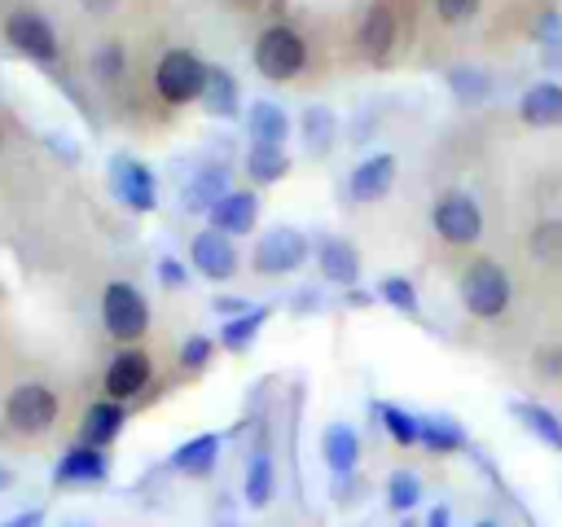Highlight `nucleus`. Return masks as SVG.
Wrapping results in <instances>:
<instances>
[{
    "label": "nucleus",
    "mask_w": 562,
    "mask_h": 527,
    "mask_svg": "<svg viewBox=\"0 0 562 527\" xmlns=\"http://www.w3.org/2000/svg\"><path fill=\"white\" fill-rule=\"evenodd\" d=\"M457 294H461V307H465L470 316L496 321V316H505V307H509V277H505V268H501L496 259L479 255V259H470V264L461 268Z\"/></svg>",
    "instance_id": "obj_1"
},
{
    "label": "nucleus",
    "mask_w": 562,
    "mask_h": 527,
    "mask_svg": "<svg viewBox=\"0 0 562 527\" xmlns=\"http://www.w3.org/2000/svg\"><path fill=\"white\" fill-rule=\"evenodd\" d=\"M250 61H255V70H259L263 79L285 83V79H294V75L307 66V44H303V35H299L294 26L272 22V26L259 31V40H255V48H250Z\"/></svg>",
    "instance_id": "obj_2"
},
{
    "label": "nucleus",
    "mask_w": 562,
    "mask_h": 527,
    "mask_svg": "<svg viewBox=\"0 0 562 527\" xmlns=\"http://www.w3.org/2000/svg\"><path fill=\"white\" fill-rule=\"evenodd\" d=\"M154 88L167 105H189L206 88V61L193 48H167L154 66Z\"/></svg>",
    "instance_id": "obj_3"
},
{
    "label": "nucleus",
    "mask_w": 562,
    "mask_h": 527,
    "mask_svg": "<svg viewBox=\"0 0 562 527\" xmlns=\"http://www.w3.org/2000/svg\"><path fill=\"white\" fill-rule=\"evenodd\" d=\"M430 228L448 242V246H474L483 237V206L465 193V189H448L435 198L430 206Z\"/></svg>",
    "instance_id": "obj_4"
},
{
    "label": "nucleus",
    "mask_w": 562,
    "mask_h": 527,
    "mask_svg": "<svg viewBox=\"0 0 562 527\" xmlns=\"http://www.w3.org/2000/svg\"><path fill=\"white\" fill-rule=\"evenodd\" d=\"M101 321L110 329V338L119 343H136L149 329V299L132 285V281H110L101 290Z\"/></svg>",
    "instance_id": "obj_5"
},
{
    "label": "nucleus",
    "mask_w": 562,
    "mask_h": 527,
    "mask_svg": "<svg viewBox=\"0 0 562 527\" xmlns=\"http://www.w3.org/2000/svg\"><path fill=\"white\" fill-rule=\"evenodd\" d=\"M307 255H312V242H307L299 228L277 224V228H268V233L255 242L250 264H255L259 277H281V272H299V268L307 264Z\"/></svg>",
    "instance_id": "obj_6"
},
{
    "label": "nucleus",
    "mask_w": 562,
    "mask_h": 527,
    "mask_svg": "<svg viewBox=\"0 0 562 527\" xmlns=\"http://www.w3.org/2000/svg\"><path fill=\"white\" fill-rule=\"evenodd\" d=\"M57 413H61V400H57V391L44 386V382H22V386H13L9 400H4V422H9L13 430H22V435L48 430V426L57 422Z\"/></svg>",
    "instance_id": "obj_7"
},
{
    "label": "nucleus",
    "mask_w": 562,
    "mask_h": 527,
    "mask_svg": "<svg viewBox=\"0 0 562 527\" xmlns=\"http://www.w3.org/2000/svg\"><path fill=\"white\" fill-rule=\"evenodd\" d=\"M4 40H9L22 57H31V61H40V66H53L57 53H61L53 22H48L44 13H35V9H13V13L4 18Z\"/></svg>",
    "instance_id": "obj_8"
},
{
    "label": "nucleus",
    "mask_w": 562,
    "mask_h": 527,
    "mask_svg": "<svg viewBox=\"0 0 562 527\" xmlns=\"http://www.w3.org/2000/svg\"><path fill=\"white\" fill-rule=\"evenodd\" d=\"M110 189H114V198H119L127 211L149 215V211L158 206V180H154V171H149L140 158H127V154L110 158Z\"/></svg>",
    "instance_id": "obj_9"
},
{
    "label": "nucleus",
    "mask_w": 562,
    "mask_h": 527,
    "mask_svg": "<svg viewBox=\"0 0 562 527\" xmlns=\"http://www.w3.org/2000/svg\"><path fill=\"white\" fill-rule=\"evenodd\" d=\"M189 264H193V272L206 277V281H228V277L241 268V255H237L233 237H224V233H215V228H202V233L189 242Z\"/></svg>",
    "instance_id": "obj_10"
},
{
    "label": "nucleus",
    "mask_w": 562,
    "mask_h": 527,
    "mask_svg": "<svg viewBox=\"0 0 562 527\" xmlns=\"http://www.w3.org/2000/svg\"><path fill=\"white\" fill-rule=\"evenodd\" d=\"M395 171H400V162H395L391 149H378V154L360 158L351 167V176H347V198L351 202H382L391 193V184H395Z\"/></svg>",
    "instance_id": "obj_11"
},
{
    "label": "nucleus",
    "mask_w": 562,
    "mask_h": 527,
    "mask_svg": "<svg viewBox=\"0 0 562 527\" xmlns=\"http://www.w3.org/2000/svg\"><path fill=\"white\" fill-rule=\"evenodd\" d=\"M105 479H110V457L101 448H88V444L66 448L57 470H53L57 487H92V483H105Z\"/></svg>",
    "instance_id": "obj_12"
},
{
    "label": "nucleus",
    "mask_w": 562,
    "mask_h": 527,
    "mask_svg": "<svg viewBox=\"0 0 562 527\" xmlns=\"http://www.w3.org/2000/svg\"><path fill=\"white\" fill-rule=\"evenodd\" d=\"M206 220H211L215 233L241 237V233H250L255 220H259V193H255V189H228V193L206 211Z\"/></svg>",
    "instance_id": "obj_13"
},
{
    "label": "nucleus",
    "mask_w": 562,
    "mask_h": 527,
    "mask_svg": "<svg viewBox=\"0 0 562 527\" xmlns=\"http://www.w3.org/2000/svg\"><path fill=\"white\" fill-rule=\"evenodd\" d=\"M149 356L140 347H123L110 365H105V400H132L140 395V386L149 382Z\"/></svg>",
    "instance_id": "obj_14"
},
{
    "label": "nucleus",
    "mask_w": 562,
    "mask_h": 527,
    "mask_svg": "<svg viewBox=\"0 0 562 527\" xmlns=\"http://www.w3.org/2000/svg\"><path fill=\"white\" fill-rule=\"evenodd\" d=\"M518 119L527 127H562V83L540 79L518 97Z\"/></svg>",
    "instance_id": "obj_15"
},
{
    "label": "nucleus",
    "mask_w": 562,
    "mask_h": 527,
    "mask_svg": "<svg viewBox=\"0 0 562 527\" xmlns=\"http://www.w3.org/2000/svg\"><path fill=\"white\" fill-rule=\"evenodd\" d=\"M316 268H321L325 281L351 290L356 277H360V250H356L347 237H321V242H316Z\"/></svg>",
    "instance_id": "obj_16"
},
{
    "label": "nucleus",
    "mask_w": 562,
    "mask_h": 527,
    "mask_svg": "<svg viewBox=\"0 0 562 527\" xmlns=\"http://www.w3.org/2000/svg\"><path fill=\"white\" fill-rule=\"evenodd\" d=\"M321 457L338 479L356 474V466H360V430L351 422H329L325 435H321Z\"/></svg>",
    "instance_id": "obj_17"
},
{
    "label": "nucleus",
    "mask_w": 562,
    "mask_h": 527,
    "mask_svg": "<svg viewBox=\"0 0 562 527\" xmlns=\"http://www.w3.org/2000/svg\"><path fill=\"white\" fill-rule=\"evenodd\" d=\"M417 444L426 452H435V457H448V452H465L470 448V435H465V426L457 417L426 413V417H417Z\"/></svg>",
    "instance_id": "obj_18"
},
{
    "label": "nucleus",
    "mask_w": 562,
    "mask_h": 527,
    "mask_svg": "<svg viewBox=\"0 0 562 527\" xmlns=\"http://www.w3.org/2000/svg\"><path fill=\"white\" fill-rule=\"evenodd\" d=\"M123 422H127V408L119 404V400H97V404H88V413H83V426H79V439L88 444V448H110V439H119V430H123Z\"/></svg>",
    "instance_id": "obj_19"
},
{
    "label": "nucleus",
    "mask_w": 562,
    "mask_h": 527,
    "mask_svg": "<svg viewBox=\"0 0 562 527\" xmlns=\"http://www.w3.org/2000/svg\"><path fill=\"white\" fill-rule=\"evenodd\" d=\"M215 461H220V435H215V430H202V435L184 439V444H180V448H171V457H167V466H171V470H180V474H189V479L211 474V470H215Z\"/></svg>",
    "instance_id": "obj_20"
},
{
    "label": "nucleus",
    "mask_w": 562,
    "mask_h": 527,
    "mask_svg": "<svg viewBox=\"0 0 562 527\" xmlns=\"http://www.w3.org/2000/svg\"><path fill=\"white\" fill-rule=\"evenodd\" d=\"M395 35H400V22H395L391 4H373L364 13V22H360V48H364V57L386 61L395 53Z\"/></svg>",
    "instance_id": "obj_21"
},
{
    "label": "nucleus",
    "mask_w": 562,
    "mask_h": 527,
    "mask_svg": "<svg viewBox=\"0 0 562 527\" xmlns=\"http://www.w3.org/2000/svg\"><path fill=\"white\" fill-rule=\"evenodd\" d=\"M224 193H228V167H224V162H202V167L193 171V180L184 184V206L206 215Z\"/></svg>",
    "instance_id": "obj_22"
},
{
    "label": "nucleus",
    "mask_w": 562,
    "mask_h": 527,
    "mask_svg": "<svg viewBox=\"0 0 562 527\" xmlns=\"http://www.w3.org/2000/svg\"><path fill=\"white\" fill-rule=\"evenodd\" d=\"M246 132L259 145H285L290 136V114L277 101H250L246 105Z\"/></svg>",
    "instance_id": "obj_23"
},
{
    "label": "nucleus",
    "mask_w": 562,
    "mask_h": 527,
    "mask_svg": "<svg viewBox=\"0 0 562 527\" xmlns=\"http://www.w3.org/2000/svg\"><path fill=\"white\" fill-rule=\"evenodd\" d=\"M202 110L215 114V119H233L241 110V97H237V79L224 70V66H206V88H202Z\"/></svg>",
    "instance_id": "obj_24"
},
{
    "label": "nucleus",
    "mask_w": 562,
    "mask_h": 527,
    "mask_svg": "<svg viewBox=\"0 0 562 527\" xmlns=\"http://www.w3.org/2000/svg\"><path fill=\"white\" fill-rule=\"evenodd\" d=\"M509 413L544 444V448H553V452H562V417L558 413H549L544 404H536V400H509Z\"/></svg>",
    "instance_id": "obj_25"
},
{
    "label": "nucleus",
    "mask_w": 562,
    "mask_h": 527,
    "mask_svg": "<svg viewBox=\"0 0 562 527\" xmlns=\"http://www.w3.org/2000/svg\"><path fill=\"white\" fill-rule=\"evenodd\" d=\"M241 162H246V176H250L255 184H277V180L290 171L285 145H259V141H250Z\"/></svg>",
    "instance_id": "obj_26"
},
{
    "label": "nucleus",
    "mask_w": 562,
    "mask_h": 527,
    "mask_svg": "<svg viewBox=\"0 0 562 527\" xmlns=\"http://www.w3.org/2000/svg\"><path fill=\"white\" fill-rule=\"evenodd\" d=\"M299 132H303L307 154H329L334 141H338V119H334L329 105H307L303 119H299Z\"/></svg>",
    "instance_id": "obj_27"
},
{
    "label": "nucleus",
    "mask_w": 562,
    "mask_h": 527,
    "mask_svg": "<svg viewBox=\"0 0 562 527\" xmlns=\"http://www.w3.org/2000/svg\"><path fill=\"white\" fill-rule=\"evenodd\" d=\"M448 88L461 105H483L492 97V75L483 66H452L448 70Z\"/></svg>",
    "instance_id": "obj_28"
},
{
    "label": "nucleus",
    "mask_w": 562,
    "mask_h": 527,
    "mask_svg": "<svg viewBox=\"0 0 562 527\" xmlns=\"http://www.w3.org/2000/svg\"><path fill=\"white\" fill-rule=\"evenodd\" d=\"M268 316H272L268 307H250V312L224 321V329H220V347H224V351H246V347L259 338V329L268 325Z\"/></svg>",
    "instance_id": "obj_29"
},
{
    "label": "nucleus",
    "mask_w": 562,
    "mask_h": 527,
    "mask_svg": "<svg viewBox=\"0 0 562 527\" xmlns=\"http://www.w3.org/2000/svg\"><path fill=\"white\" fill-rule=\"evenodd\" d=\"M272 487H277V474H272V457L268 452H255L250 466H246V479H241V496L250 509H263L272 501Z\"/></svg>",
    "instance_id": "obj_30"
},
{
    "label": "nucleus",
    "mask_w": 562,
    "mask_h": 527,
    "mask_svg": "<svg viewBox=\"0 0 562 527\" xmlns=\"http://www.w3.org/2000/svg\"><path fill=\"white\" fill-rule=\"evenodd\" d=\"M378 422L386 426V435L400 444V448H413L417 444V417L391 400H378Z\"/></svg>",
    "instance_id": "obj_31"
},
{
    "label": "nucleus",
    "mask_w": 562,
    "mask_h": 527,
    "mask_svg": "<svg viewBox=\"0 0 562 527\" xmlns=\"http://www.w3.org/2000/svg\"><path fill=\"white\" fill-rule=\"evenodd\" d=\"M417 505H422V479H417L413 470H395V474L386 479V509L408 514V509H417Z\"/></svg>",
    "instance_id": "obj_32"
},
{
    "label": "nucleus",
    "mask_w": 562,
    "mask_h": 527,
    "mask_svg": "<svg viewBox=\"0 0 562 527\" xmlns=\"http://www.w3.org/2000/svg\"><path fill=\"white\" fill-rule=\"evenodd\" d=\"M373 294H378L386 307L404 312V316H417V312H422V303H417V285H413L408 277H382Z\"/></svg>",
    "instance_id": "obj_33"
},
{
    "label": "nucleus",
    "mask_w": 562,
    "mask_h": 527,
    "mask_svg": "<svg viewBox=\"0 0 562 527\" xmlns=\"http://www.w3.org/2000/svg\"><path fill=\"white\" fill-rule=\"evenodd\" d=\"M531 255L544 259V264H558L562 259V220H540L531 228Z\"/></svg>",
    "instance_id": "obj_34"
},
{
    "label": "nucleus",
    "mask_w": 562,
    "mask_h": 527,
    "mask_svg": "<svg viewBox=\"0 0 562 527\" xmlns=\"http://www.w3.org/2000/svg\"><path fill=\"white\" fill-rule=\"evenodd\" d=\"M123 48L119 44H101V48H92V57H88V70H92V79L97 83H114L119 75H123Z\"/></svg>",
    "instance_id": "obj_35"
},
{
    "label": "nucleus",
    "mask_w": 562,
    "mask_h": 527,
    "mask_svg": "<svg viewBox=\"0 0 562 527\" xmlns=\"http://www.w3.org/2000/svg\"><path fill=\"white\" fill-rule=\"evenodd\" d=\"M211 356H215L211 334H193V338H184V347H180V365H184V369H206Z\"/></svg>",
    "instance_id": "obj_36"
},
{
    "label": "nucleus",
    "mask_w": 562,
    "mask_h": 527,
    "mask_svg": "<svg viewBox=\"0 0 562 527\" xmlns=\"http://www.w3.org/2000/svg\"><path fill=\"white\" fill-rule=\"evenodd\" d=\"M479 4H483V0H435V13H439L443 22H470V18L479 13Z\"/></svg>",
    "instance_id": "obj_37"
},
{
    "label": "nucleus",
    "mask_w": 562,
    "mask_h": 527,
    "mask_svg": "<svg viewBox=\"0 0 562 527\" xmlns=\"http://www.w3.org/2000/svg\"><path fill=\"white\" fill-rule=\"evenodd\" d=\"M158 281H162L167 290H180V285L189 281V268H184V259H176V255H162V259H158Z\"/></svg>",
    "instance_id": "obj_38"
},
{
    "label": "nucleus",
    "mask_w": 562,
    "mask_h": 527,
    "mask_svg": "<svg viewBox=\"0 0 562 527\" xmlns=\"http://www.w3.org/2000/svg\"><path fill=\"white\" fill-rule=\"evenodd\" d=\"M531 35H536L544 48L562 44V13H540V18H536V26H531Z\"/></svg>",
    "instance_id": "obj_39"
},
{
    "label": "nucleus",
    "mask_w": 562,
    "mask_h": 527,
    "mask_svg": "<svg viewBox=\"0 0 562 527\" xmlns=\"http://www.w3.org/2000/svg\"><path fill=\"white\" fill-rule=\"evenodd\" d=\"M536 369L549 373V378H562V347H558V343L540 347V351H536Z\"/></svg>",
    "instance_id": "obj_40"
},
{
    "label": "nucleus",
    "mask_w": 562,
    "mask_h": 527,
    "mask_svg": "<svg viewBox=\"0 0 562 527\" xmlns=\"http://www.w3.org/2000/svg\"><path fill=\"white\" fill-rule=\"evenodd\" d=\"M211 307H215V312H224V316L233 321V316H241V312H250L255 303H246V299H237V294H220V299H211Z\"/></svg>",
    "instance_id": "obj_41"
},
{
    "label": "nucleus",
    "mask_w": 562,
    "mask_h": 527,
    "mask_svg": "<svg viewBox=\"0 0 562 527\" xmlns=\"http://www.w3.org/2000/svg\"><path fill=\"white\" fill-rule=\"evenodd\" d=\"M0 527H44V509H22V514L4 518Z\"/></svg>",
    "instance_id": "obj_42"
},
{
    "label": "nucleus",
    "mask_w": 562,
    "mask_h": 527,
    "mask_svg": "<svg viewBox=\"0 0 562 527\" xmlns=\"http://www.w3.org/2000/svg\"><path fill=\"white\" fill-rule=\"evenodd\" d=\"M422 527H452V509H448V505H435Z\"/></svg>",
    "instance_id": "obj_43"
},
{
    "label": "nucleus",
    "mask_w": 562,
    "mask_h": 527,
    "mask_svg": "<svg viewBox=\"0 0 562 527\" xmlns=\"http://www.w3.org/2000/svg\"><path fill=\"white\" fill-rule=\"evenodd\" d=\"M373 299H378V294H369V290H356V285L347 290V303H351V307H369Z\"/></svg>",
    "instance_id": "obj_44"
},
{
    "label": "nucleus",
    "mask_w": 562,
    "mask_h": 527,
    "mask_svg": "<svg viewBox=\"0 0 562 527\" xmlns=\"http://www.w3.org/2000/svg\"><path fill=\"white\" fill-rule=\"evenodd\" d=\"M312 307H321V294L316 290H303L299 294V312H312Z\"/></svg>",
    "instance_id": "obj_45"
},
{
    "label": "nucleus",
    "mask_w": 562,
    "mask_h": 527,
    "mask_svg": "<svg viewBox=\"0 0 562 527\" xmlns=\"http://www.w3.org/2000/svg\"><path fill=\"white\" fill-rule=\"evenodd\" d=\"M83 4H88V9H92V13H101V9H110V4H114V0H83Z\"/></svg>",
    "instance_id": "obj_46"
},
{
    "label": "nucleus",
    "mask_w": 562,
    "mask_h": 527,
    "mask_svg": "<svg viewBox=\"0 0 562 527\" xmlns=\"http://www.w3.org/2000/svg\"><path fill=\"white\" fill-rule=\"evenodd\" d=\"M9 483H13V474H9V470H4V466H0V492H4V487H9Z\"/></svg>",
    "instance_id": "obj_47"
},
{
    "label": "nucleus",
    "mask_w": 562,
    "mask_h": 527,
    "mask_svg": "<svg viewBox=\"0 0 562 527\" xmlns=\"http://www.w3.org/2000/svg\"><path fill=\"white\" fill-rule=\"evenodd\" d=\"M400 527H417V523H413V518H404V523H400Z\"/></svg>",
    "instance_id": "obj_48"
},
{
    "label": "nucleus",
    "mask_w": 562,
    "mask_h": 527,
    "mask_svg": "<svg viewBox=\"0 0 562 527\" xmlns=\"http://www.w3.org/2000/svg\"><path fill=\"white\" fill-rule=\"evenodd\" d=\"M474 527H496V523H474Z\"/></svg>",
    "instance_id": "obj_49"
}]
</instances>
